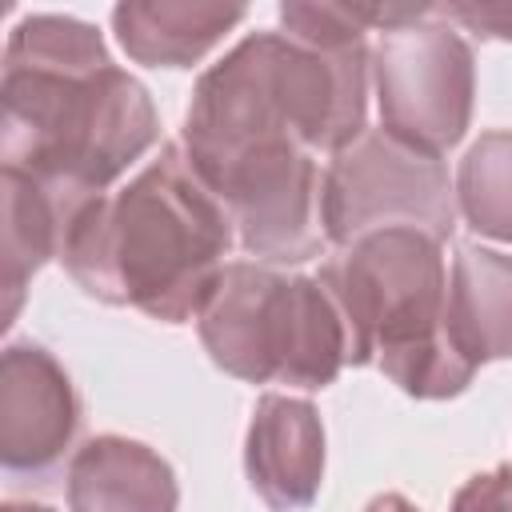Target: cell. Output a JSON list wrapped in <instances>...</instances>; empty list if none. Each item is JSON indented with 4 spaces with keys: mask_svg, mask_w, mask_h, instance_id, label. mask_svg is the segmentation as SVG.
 Wrapping results in <instances>:
<instances>
[{
    "mask_svg": "<svg viewBox=\"0 0 512 512\" xmlns=\"http://www.w3.org/2000/svg\"><path fill=\"white\" fill-rule=\"evenodd\" d=\"M232 216L200 180L184 144L160 156L116 196L88 200L64 228L60 264L100 304H128L152 320H196L224 272Z\"/></svg>",
    "mask_w": 512,
    "mask_h": 512,
    "instance_id": "6da1fadb",
    "label": "cell"
},
{
    "mask_svg": "<svg viewBox=\"0 0 512 512\" xmlns=\"http://www.w3.org/2000/svg\"><path fill=\"white\" fill-rule=\"evenodd\" d=\"M368 76V40L308 44L288 32H252L196 80L184 152L204 184L272 148L336 156L368 132Z\"/></svg>",
    "mask_w": 512,
    "mask_h": 512,
    "instance_id": "7a4b0ae2",
    "label": "cell"
},
{
    "mask_svg": "<svg viewBox=\"0 0 512 512\" xmlns=\"http://www.w3.org/2000/svg\"><path fill=\"white\" fill-rule=\"evenodd\" d=\"M332 296L348 364L380 372L416 400L460 396L476 364L448 336V268L440 240L420 228H376L324 260L320 276Z\"/></svg>",
    "mask_w": 512,
    "mask_h": 512,
    "instance_id": "3957f363",
    "label": "cell"
},
{
    "mask_svg": "<svg viewBox=\"0 0 512 512\" xmlns=\"http://www.w3.org/2000/svg\"><path fill=\"white\" fill-rule=\"evenodd\" d=\"M0 104L4 168L28 172L72 208L104 196L160 136L148 88L116 64L96 72L4 68Z\"/></svg>",
    "mask_w": 512,
    "mask_h": 512,
    "instance_id": "277c9868",
    "label": "cell"
},
{
    "mask_svg": "<svg viewBox=\"0 0 512 512\" xmlns=\"http://www.w3.org/2000/svg\"><path fill=\"white\" fill-rule=\"evenodd\" d=\"M212 364L248 384L328 388L348 368L344 320L316 276L232 260L196 312Z\"/></svg>",
    "mask_w": 512,
    "mask_h": 512,
    "instance_id": "5b68a950",
    "label": "cell"
},
{
    "mask_svg": "<svg viewBox=\"0 0 512 512\" xmlns=\"http://www.w3.org/2000/svg\"><path fill=\"white\" fill-rule=\"evenodd\" d=\"M376 228H420L440 244L456 228V188L440 156L368 128L324 168V232L348 248Z\"/></svg>",
    "mask_w": 512,
    "mask_h": 512,
    "instance_id": "8992f818",
    "label": "cell"
},
{
    "mask_svg": "<svg viewBox=\"0 0 512 512\" xmlns=\"http://www.w3.org/2000/svg\"><path fill=\"white\" fill-rule=\"evenodd\" d=\"M380 128L400 144L440 156L464 140L476 96V60L468 40L428 16L380 32L372 48Z\"/></svg>",
    "mask_w": 512,
    "mask_h": 512,
    "instance_id": "52a82bcc",
    "label": "cell"
},
{
    "mask_svg": "<svg viewBox=\"0 0 512 512\" xmlns=\"http://www.w3.org/2000/svg\"><path fill=\"white\" fill-rule=\"evenodd\" d=\"M256 264H304L328 248L324 172L308 148H272L208 184Z\"/></svg>",
    "mask_w": 512,
    "mask_h": 512,
    "instance_id": "ba28073f",
    "label": "cell"
},
{
    "mask_svg": "<svg viewBox=\"0 0 512 512\" xmlns=\"http://www.w3.org/2000/svg\"><path fill=\"white\" fill-rule=\"evenodd\" d=\"M80 428V400L60 360L16 340L0 356V460L12 476H44Z\"/></svg>",
    "mask_w": 512,
    "mask_h": 512,
    "instance_id": "9c48e42d",
    "label": "cell"
},
{
    "mask_svg": "<svg viewBox=\"0 0 512 512\" xmlns=\"http://www.w3.org/2000/svg\"><path fill=\"white\" fill-rule=\"evenodd\" d=\"M244 468L272 512L308 508L324 480V424L308 400L268 392L252 408Z\"/></svg>",
    "mask_w": 512,
    "mask_h": 512,
    "instance_id": "30bf717a",
    "label": "cell"
},
{
    "mask_svg": "<svg viewBox=\"0 0 512 512\" xmlns=\"http://www.w3.org/2000/svg\"><path fill=\"white\" fill-rule=\"evenodd\" d=\"M180 484L172 464L128 436H92L68 464L72 512H176Z\"/></svg>",
    "mask_w": 512,
    "mask_h": 512,
    "instance_id": "8fae6325",
    "label": "cell"
},
{
    "mask_svg": "<svg viewBox=\"0 0 512 512\" xmlns=\"http://www.w3.org/2000/svg\"><path fill=\"white\" fill-rule=\"evenodd\" d=\"M248 16L244 4L208 0H124L112 8V32L120 48L148 68H192L224 32Z\"/></svg>",
    "mask_w": 512,
    "mask_h": 512,
    "instance_id": "7c38bea8",
    "label": "cell"
},
{
    "mask_svg": "<svg viewBox=\"0 0 512 512\" xmlns=\"http://www.w3.org/2000/svg\"><path fill=\"white\" fill-rule=\"evenodd\" d=\"M448 336L468 364L512 356V256L464 244L448 272Z\"/></svg>",
    "mask_w": 512,
    "mask_h": 512,
    "instance_id": "4fadbf2b",
    "label": "cell"
},
{
    "mask_svg": "<svg viewBox=\"0 0 512 512\" xmlns=\"http://www.w3.org/2000/svg\"><path fill=\"white\" fill-rule=\"evenodd\" d=\"M0 192H4V324H12L24 300V284L48 260H60L64 228L84 204L80 208L64 204L20 168H4Z\"/></svg>",
    "mask_w": 512,
    "mask_h": 512,
    "instance_id": "5bb4252c",
    "label": "cell"
},
{
    "mask_svg": "<svg viewBox=\"0 0 512 512\" xmlns=\"http://www.w3.org/2000/svg\"><path fill=\"white\" fill-rule=\"evenodd\" d=\"M456 208L488 240L512 244V132H484L460 160Z\"/></svg>",
    "mask_w": 512,
    "mask_h": 512,
    "instance_id": "9a60e30c",
    "label": "cell"
},
{
    "mask_svg": "<svg viewBox=\"0 0 512 512\" xmlns=\"http://www.w3.org/2000/svg\"><path fill=\"white\" fill-rule=\"evenodd\" d=\"M112 56L104 36L72 16L36 12L24 16L4 48V68H56V72H96L108 68Z\"/></svg>",
    "mask_w": 512,
    "mask_h": 512,
    "instance_id": "2e32d148",
    "label": "cell"
},
{
    "mask_svg": "<svg viewBox=\"0 0 512 512\" xmlns=\"http://www.w3.org/2000/svg\"><path fill=\"white\" fill-rule=\"evenodd\" d=\"M448 512H512V468L496 464L464 480Z\"/></svg>",
    "mask_w": 512,
    "mask_h": 512,
    "instance_id": "e0dca14e",
    "label": "cell"
},
{
    "mask_svg": "<svg viewBox=\"0 0 512 512\" xmlns=\"http://www.w3.org/2000/svg\"><path fill=\"white\" fill-rule=\"evenodd\" d=\"M432 16L456 20L484 40H512V4H432Z\"/></svg>",
    "mask_w": 512,
    "mask_h": 512,
    "instance_id": "ac0fdd59",
    "label": "cell"
},
{
    "mask_svg": "<svg viewBox=\"0 0 512 512\" xmlns=\"http://www.w3.org/2000/svg\"><path fill=\"white\" fill-rule=\"evenodd\" d=\"M364 512H416V504H408L400 492H384V496H376Z\"/></svg>",
    "mask_w": 512,
    "mask_h": 512,
    "instance_id": "d6986e66",
    "label": "cell"
},
{
    "mask_svg": "<svg viewBox=\"0 0 512 512\" xmlns=\"http://www.w3.org/2000/svg\"><path fill=\"white\" fill-rule=\"evenodd\" d=\"M0 512H52V508H44V504H16V500H12V504H4Z\"/></svg>",
    "mask_w": 512,
    "mask_h": 512,
    "instance_id": "ffe728a7",
    "label": "cell"
}]
</instances>
